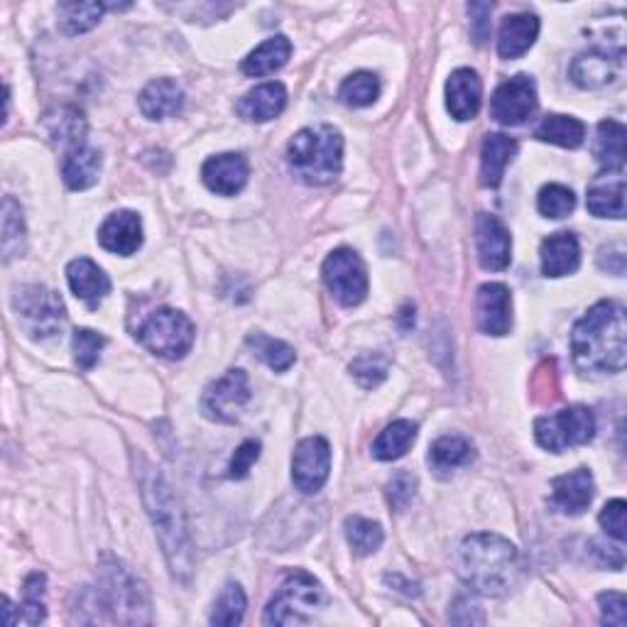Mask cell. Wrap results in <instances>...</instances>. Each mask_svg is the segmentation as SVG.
<instances>
[{"label":"cell","instance_id":"cell-1","mask_svg":"<svg viewBox=\"0 0 627 627\" xmlns=\"http://www.w3.org/2000/svg\"><path fill=\"white\" fill-rule=\"evenodd\" d=\"M571 355L584 375H615L625 368L627 321L618 301H598L571 331Z\"/></svg>","mask_w":627,"mask_h":627},{"label":"cell","instance_id":"cell-2","mask_svg":"<svg viewBox=\"0 0 627 627\" xmlns=\"http://www.w3.org/2000/svg\"><path fill=\"white\" fill-rule=\"evenodd\" d=\"M136 476L142 488L145 508H148L155 532L160 536L167 564H170L174 578L187 581L194 568V552L192 540H189L187 532L182 506H179V500L174 498L172 488L167 486L164 476L152 464L145 461L142 456H138L136 461Z\"/></svg>","mask_w":627,"mask_h":627},{"label":"cell","instance_id":"cell-3","mask_svg":"<svg viewBox=\"0 0 627 627\" xmlns=\"http://www.w3.org/2000/svg\"><path fill=\"white\" fill-rule=\"evenodd\" d=\"M458 574L470 591L483 596H508L520 586L524 564L518 546L506 536L480 532L466 536L458 549Z\"/></svg>","mask_w":627,"mask_h":627},{"label":"cell","instance_id":"cell-4","mask_svg":"<svg viewBox=\"0 0 627 627\" xmlns=\"http://www.w3.org/2000/svg\"><path fill=\"white\" fill-rule=\"evenodd\" d=\"M287 164L305 184H331L343 170V136L327 123L299 130L287 145Z\"/></svg>","mask_w":627,"mask_h":627},{"label":"cell","instance_id":"cell-5","mask_svg":"<svg viewBox=\"0 0 627 627\" xmlns=\"http://www.w3.org/2000/svg\"><path fill=\"white\" fill-rule=\"evenodd\" d=\"M96 598L118 625H148L152 620L148 588L114 556L100 562Z\"/></svg>","mask_w":627,"mask_h":627},{"label":"cell","instance_id":"cell-6","mask_svg":"<svg viewBox=\"0 0 627 627\" xmlns=\"http://www.w3.org/2000/svg\"><path fill=\"white\" fill-rule=\"evenodd\" d=\"M54 136L64 145V160H62V177L64 182L74 192H84V189L94 187L100 174V152L92 148L86 140V123L82 114L76 110H62L60 128Z\"/></svg>","mask_w":627,"mask_h":627},{"label":"cell","instance_id":"cell-7","mask_svg":"<svg viewBox=\"0 0 627 627\" xmlns=\"http://www.w3.org/2000/svg\"><path fill=\"white\" fill-rule=\"evenodd\" d=\"M323 603V588L307 571H289L265 608V625H305Z\"/></svg>","mask_w":627,"mask_h":627},{"label":"cell","instance_id":"cell-8","mask_svg":"<svg viewBox=\"0 0 627 627\" xmlns=\"http://www.w3.org/2000/svg\"><path fill=\"white\" fill-rule=\"evenodd\" d=\"M194 333V323L187 314L164 307L150 314L136 336L150 353L167 358V361H179L192 351Z\"/></svg>","mask_w":627,"mask_h":627},{"label":"cell","instance_id":"cell-9","mask_svg":"<svg viewBox=\"0 0 627 627\" xmlns=\"http://www.w3.org/2000/svg\"><path fill=\"white\" fill-rule=\"evenodd\" d=\"M13 309L18 314L20 327L35 341L54 339V336L62 333L66 309L62 297L52 293V289L42 285L20 287L13 297Z\"/></svg>","mask_w":627,"mask_h":627},{"label":"cell","instance_id":"cell-10","mask_svg":"<svg viewBox=\"0 0 627 627\" xmlns=\"http://www.w3.org/2000/svg\"><path fill=\"white\" fill-rule=\"evenodd\" d=\"M596 434V419L588 407H566L549 417L534 422V436L542 449L552 454H562L574 446H584Z\"/></svg>","mask_w":627,"mask_h":627},{"label":"cell","instance_id":"cell-11","mask_svg":"<svg viewBox=\"0 0 627 627\" xmlns=\"http://www.w3.org/2000/svg\"><path fill=\"white\" fill-rule=\"evenodd\" d=\"M323 285L343 307H358L368 297V270L361 255L351 248L333 251L321 267Z\"/></svg>","mask_w":627,"mask_h":627},{"label":"cell","instance_id":"cell-12","mask_svg":"<svg viewBox=\"0 0 627 627\" xmlns=\"http://www.w3.org/2000/svg\"><path fill=\"white\" fill-rule=\"evenodd\" d=\"M248 402H251L248 375H245L241 368H233V371L216 380L214 385L206 387L204 397H201V412L214 422L235 424Z\"/></svg>","mask_w":627,"mask_h":627},{"label":"cell","instance_id":"cell-13","mask_svg":"<svg viewBox=\"0 0 627 627\" xmlns=\"http://www.w3.org/2000/svg\"><path fill=\"white\" fill-rule=\"evenodd\" d=\"M536 110V86L534 78L528 74H518L508 78L506 84L496 88L490 98V116L500 126H522L528 123Z\"/></svg>","mask_w":627,"mask_h":627},{"label":"cell","instance_id":"cell-14","mask_svg":"<svg viewBox=\"0 0 627 627\" xmlns=\"http://www.w3.org/2000/svg\"><path fill=\"white\" fill-rule=\"evenodd\" d=\"M331 470V446L323 436H309L299 442L293 456V480L297 490L314 496L329 480Z\"/></svg>","mask_w":627,"mask_h":627},{"label":"cell","instance_id":"cell-15","mask_svg":"<svg viewBox=\"0 0 627 627\" xmlns=\"http://www.w3.org/2000/svg\"><path fill=\"white\" fill-rule=\"evenodd\" d=\"M476 245H478V261L486 270L500 273L510 265L512 253V238L498 216L478 214L476 219Z\"/></svg>","mask_w":627,"mask_h":627},{"label":"cell","instance_id":"cell-16","mask_svg":"<svg viewBox=\"0 0 627 627\" xmlns=\"http://www.w3.org/2000/svg\"><path fill=\"white\" fill-rule=\"evenodd\" d=\"M251 167L248 160L238 152H223L216 157H209L201 167V179L214 194L221 196H235L243 192V187L248 184Z\"/></svg>","mask_w":627,"mask_h":627},{"label":"cell","instance_id":"cell-17","mask_svg":"<svg viewBox=\"0 0 627 627\" xmlns=\"http://www.w3.org/2000/svg\"><path fill=\"white\" fill-rule=\"evenodd\" d=\"M478 327L488 336H506L512 329V295L506 285L488 283L476 297Z\"/></svg>","mask_w":627,"mask_h":627},{"label":"cell","instance_id":"cell-18","mask_svg":"<svg viewBox=\"0 0 627 627\" xmlns=\"http://www.w3.org/2000/svg\"><path fill=\"white\" fill-rule=\"evenodd\" d=\"M593 492H596V483H593L591 470L576 468L552 480V508L576 518L588 510Z\"/></svg>","mask_w":627,"mask_h":627},{"label":"cell","instance_id":"cell-19","mask_svg":"<svg viewBox=\"0 0 627 627\" xmlns=\"http://www.w3.org/2000/svg\"><path fill=\"white\" fill-rule=\"evenodd\" d=\"M100 248L116 255H132L142 245V221L136 211H116L98 229Z\"/></svg>","mask_w":627,"mask_h":627},{"label":"cell","instance_id":"cell-20","mask_svg":"<svg viewBox=\"0 0 627 627\" xmlns=\"http://www.w3.org/2000/svg\"><path fill=\"white\" fill-rule=\"evenodd\" d=\"M483 100V82L474 70H456L446 82V108L456 120H470L478 116Z\"/></svg>","mask_w":627,"mask_h":627},{"label":"cell","instance_id":"cell-21","mask_svg":"<svg viewBox=\"0 0 627 627\" xmlns=\"http://www.w3.org/2000/svg\"><path fill=\"white\" fill-rule=\"evenodd\" d=\"M620 70H623V54L613 57V54L606 52H588L574 60L568 76L578 88H603L620 76Z\"/></svg>","mask_w":627,"mask_h":627},{"label":"cell","instance_id":"cell-22","mask_svg":"<svg viewBox=\"0 0 627 627\" xmlns=\"http://www.w3.org/2000/svg\"><path fill=\"white\" fill-rule=\"evenodd\" d=\"M66 279H70L72 293L84 301L88 309H96L110 293V279L100 267L88 261V257H76L66 267Z\"/></svg>","mask_w":627,"mask_h":627},{"label":"cell","instance_id":"cell-23","mask_svg":"<svg viewBox=\"0 0 627 627\" xmlns=\"http://www.w3.org/2000/svg\"><path fill=\"white\" fill-rule=\"evenodd\" d=\"M138 104L142 116L150 120L174 118L184 108V92L172 78H155V82L142 88Z\"/></svg>","mask_w":627,"mask_h":627},{"label":"cell","instance_id":"cell-24","mask_svg":"<svg viewBox=\"0 0 627 627\" xmlns=\"http://www.w3.org/2000/svg\"><path fill=\"white\" fill-rule=\"evenodd\" d=\"M542 273L544 277L574 275L581 265V245L574 233H554L542 243Z\"/></svg>","mask_w":627,"mask_h":627},{"label":"cell","instance_id":"cell-25","mask_svg":"<svg viewBox=\"0 0 627 627\" xmlns=\"http://www.w3.org/2000/svg\"><path fill=\"white\" fill-rule=\"evenodd\" d=\"M540 35V18L532 13L508 15L500 25L498 54L502 60H518L524 52H530Z\"/></svg>","mask_w":627,"mask_h":627},{"label":"cell","instance_id":"cell-26","mask_svg":"<svg viewBox=\"0 0 627 627\" xmlns=\"http://www.w3.org/2000/svg\"><path fill=\"white\" fill-rule=\"evenodd\" d=\"M287 106V88L279 82H267L255 86L253 92L238 100L241 118L251 123H267L283 114Z\"/></svg>","mask_w":627,"mask_h":627},{"label":"cell","instance_id":"cell-27","mask_svg":"<svg viewBox=\"0 0 627 627\" xmlns=\"http://www.w3.org/2000/svg\"><path fill=\"white\" fill-rule=\"evenodd\" d=\"M514 152H518V142L512 138L502 136V132H490V136H486L483 150H480V184L490 189L500 187Z\"/></svg>","mask_w":627,"mask_h":627},{"label":"cell","instance_id":"cell-28","mask_svg":"<svg viewBox=\"0 0 627 627\" xmlns=\"http://www.w3.org/2000/svg\"><path fill=\"white\" fill-rule=\"evenodd\" d=\"M586 206L598 219H623L625 216V179L615 174V179L601 177L593 182L586 196Z\"/></svg>","mask_w":627,"mask_h":627},{"label":"cell","instance_id":"cell-29","mask_svg":"<svg viewBox=\"0 0 627 627\" xmlns=\"http://www.w3.org/2000/svg\"><path fill=\"white\" fill-rule=\"evenodd\" d=\"M289 54H293V42H289L285 35H277L265 40L261 47H255L248 57L243 60L241 70L245 76H255V78L275 74L287 64Z\"/></svg>","mask_w":627,"mask_h":627},{"label":"cell","instance_id":"cell-30","mask_svg":"<svg viewBox=\"0 0 627 627\" xmlns=\"http://www.w3.org/2000/svg\"><path fill=\"white\" fill-rule=\"evenodd\" d=\"M596 160L603 172L620 174L625 167V126L618 120L598 123L596 136Z\"/></svg>","mask_w":627,"mask_h":627},{"label":"cell","instance_id":"cell-31","mask_svg":"<svg viewBox=\"0 0 627 627\" xmlns=\"http://www.w3.org/2000/svg\"><path fill=\"white\" fill-rule=\"evenodd\" d=\"M534 138L542 140V142L559 145V148L576 150V148H581V145H584L586 126L578 118L552 114V116L542 118V123L534 130Z\"/></svg>","mask_w":627,"mask_h":627},{"label":"cell","instance_id":"cell-32","mask_svg":"<svg viewBox=\"0 0 627 627\" xmlns=\"http://www.w3.org/2000/svg\"><path fill=\"white\" fill-rule=\"evenodd\" d=\"M417 439V424L410 419H397L387 424L380 432V436L373 444V456L378 461H397V458L410 451V446Z\"/></svg>","mask_w":627,"mask_h":627},{"label":"cell","instance_id":"cell-33","mask_svg":"<svg viewBox=\"0 0 627 627\" xmlns=\"http://www.w3.org/2000/svg\"><path fill=\"white\" fill-rule=\"evenodd\" d=\"M474 458V446L464 436H442L429 449V466L436 474H449L461 466H468Z\"/></svg>","mask_w":627,"mask_h":627},{"label":"cell","instance_id":"cell-34","mask_svg":"<svg viewBox=\"0 0 627 627\" xmlns=\"http://www.w3.org/2000/svg\"><path fill=\"white\" fill-rule=\"evenodd\" d=\"M104 10V3H62L57 8L60 28L64 35H82V32H88L98 25Z\"/></svg>","mask_w":627,"mask_h":627},{"label":"cell","instance_id":"cell-35","mask_svg":"<svg viewBox=\"0 0 627 627\" xmlns=\"http://www.w3.org/2000/svg\"><path fill=\"white\" fill-rule=\"evenodd\" d=\"M248 346L265 365H270L277 373L289 371V368H293L297 361V353L293 346H287L285 341L270 339V336H265V333H251Z\"/></svg>","mask_w":627,"mask_h":627},{"label":"cell","instance_id":"cell-36","mask_svg":"<svg viewBox=\"0 0 627 627\" xmlns=\"http://www.w3.org/2000/svg\"><path fill=\"white\" fill-rule=\"evenodd\" d=\"M343 528H346V540H349L355 554L368 556V554H375L378 549L383 546L385 532L373 520H365V518H358V514H353V518L346 520Z\"/></svg>","mask_w":627,"mask_h":627},{"label":"cell","instance_id":"cell-37","mask_svg":"<svg viewBox=\"0 0 627 627\" xmlns=\"http://www.w3.org/2000/svg\"><path fill=\"white\" fill-rule=\"evenodd\" d=\"M378 96H380V82H378V76L371 72H358L349 76L339 88L341 104L351 106V108L373 106Z\"/></svg>","mask_w":627,"mask_h":627},{"label":"cell","instance_id":"cell-38","mask_svg":"<svg viewBox=\"0 0 627 627\" xmlns=\"http://www.w3.org/2000/svg\"><path fill=\"white\" fill-rule=\"evenodd\" d=\"M25 251V223H22L20 204L13 196L3 199V253L6 261H13Z\"/></svg>","mask_w":627,"mask_h":627},{"label":"cell","instance_id":"cell-39","mask_svg":"<svg viewBox=\"0 0 627 627\" xmlns=\"http://www.w3.org/2000/svg\"><path fill=\"white\" fill-rule=\"evenodd\" d=\"M245 606H248V601H245L243 588L238 584H229L216 598L214 613H211V625H241Z\"/></svg>","mask_w":627,"mask_h":627},{"label":"cell","instance_id":"cell-40","mask_svg":"<svg viewBox=\"0 0 627 627\" xmlns=\"http://www.w3.org/2000/svg\"><path fill=\"white\" fill-rule=\"evenodd\" d=\"M44 586H47V578H44V574H30L25 578V588H22L25 598H22L20 608H18L20 623L40 625L44 620V615H47V610H44Z\"/></svg>","mask_w":627,"mask_h":627},{"label":"cell","instance_id":"cell-41","mask_svg":"<svg viewBox=\"0 0 627 627\" xmlns=\"http://www.w3.org/2000/svg\"><path fill=\"white\" fill-rule=\"evenodd\" d=\"M536 209L546 219H564L576 209V196L564 184H546L536 196Z\"/></svg>","mask_w":627,"mask_h":627},{"label":"cell","instance_id":"cell-42","mask_svg":"<svg viewBox=\"0 0 627 627\" xmlns=\"http://www.w3.org/2000/svg\"><path fill=\"white\" fill-rule=\"evenodd\" d=\"M390 371V361L383 353H368L355 358L351 363V375L358 380V385L371 390L378 387L383 380L387 378Z\"/></svg>","mask_w":627,"mask_h":627},{"label":"cell","instance_id":"cell-43","mask_svg":"<svg viewBox=\"0 0 627 627\" xmlns=\"http://www.w3.org/2000/svg\"><path fill=\"white\" fill-rule=\"evenodd\" d=\"M104 346H106V339L100 333H96L92 329H76L74 339H72V349H74V358H76L78 368H84V371H92Z\"/></svg>","mask_w":627,"mask_h":627},{"label":"cell","instance_id":"cell-44","mask_svg":"<svg viewBox=\"0 0 627 627\" xmlns=\"http://www.w3.org/2000/svg\"><path fill=\"white\" fill-rule=\"evenodd\" d=\"M385 496H387L392 510L405 512L410 508V502L414 500V496H417V478L407 474V470H400V474L392 476V480L387 483Z\"/></svg>","mask_w":627,"mask_h":627},{"label":"cell","instance_id":"cell-45","mask_svg":"<svg viewBox=\"0 0 627 627\" xmlns=\"http://www.w3.org/2000/svg\"><path fill=\"white\" fill-rule=\"evenodd\" d=\"M257 458H261V442H255V439L243 442L238 449H235L231 464H229V478L241 480L248 476Z\"/></svg>","mask_w":627,"mask_h":627},{"label":"cell","instance_id":"cell-46","mask_svg":"<svg viewBox=\"0 0 627 627\" xmlns=\"http://www.w3.org/2000/svg\"><path fill=\"white\" fill-rule=\"evenodd\" d=\"M625 500H610L606 508L601 510L598 514V522H601V528L606 530L613 540H618V542H625Z\"/></svg>","mask_w":627,"mask_h":627},{"label":"cell","instance_id":"cell-47","mask_svg":"<svg viewBox=\"0 0 627 627\" xmlns=\"http://www.w3.org/2000/svg\"><path fill=\"white\" fill-rule=\"evenodd\" d=\"M598 606H601V613H603V623L615 625V627L625 625V608H627L625 593H618V591L601 593Z\"/></svg>","mask_w":627,"mask_h":627},{"label":"cell","instance_id":"cell-48","mask_svg":"<svg viewBox=\"0 0 627 627\" xmlns=\"http://www.w3.org/2000/svg\"><path fill=\"white\" fill-rule=\"evenodd\" d=\"M490 3H470L468 15H470V35H474L476 44H486L490 38Z\"/></svg>","mask_w":627,"mask_h":627}]
</instances>
